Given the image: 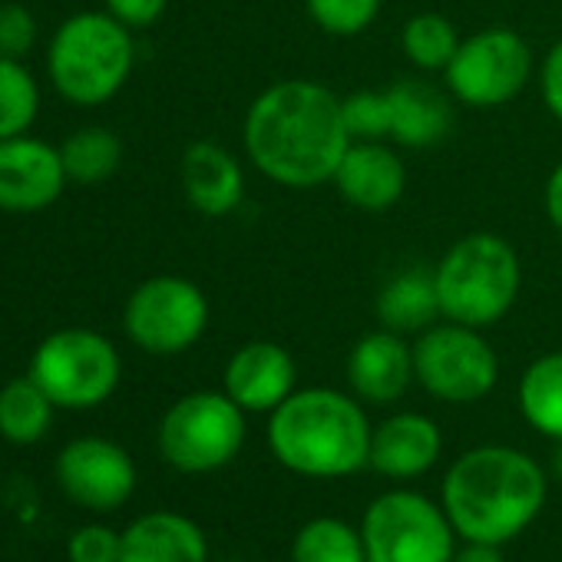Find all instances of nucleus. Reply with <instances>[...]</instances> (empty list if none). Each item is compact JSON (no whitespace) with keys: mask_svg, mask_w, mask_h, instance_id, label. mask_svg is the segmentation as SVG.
Wrapping results in <instances>:
<instances>
[{"mask_svg":"<svg viewBox=\"0 0 562 562\" xmlns=\"http://www.w3.org/2000/svg\"><path fill=\"white\" fill-rule=\"evenodd\" d=\"M41 90L21 60L0 57V139H14L37 120Z\"/></svg>","mask_w":562,"mask_h":562,"instance_id":"27","label":"nucleus"},{"mask_svg":"<svg viewBox=\"0 0 562 562\" xmlns=\"http://www.w3.org/2000/svg\"><path fill=\"white\" fill-rule=\"evenodd\" d=\"M299 364L274 341H248L225 364V394L245 414H268L295 394Z\"/></svg>","mask_w":562,"mask_h":562,"instance_id":"14","label":"nucleus"},{"mask_svg":"<svg viewBox=\"0 0 562 562\" xmlns=\"http://www.w3.org/2000/svg\"><path fill=\"white\" fill-rule=\"evenodd\" d=\"M241 139L255 169L289 189L331 182L355 143L345 100L315 80H281L258 93L245 113Z\"/></svg>","mask_w":562,"mask_h":562,"instance_id":"1","label":"nucleus"},{"mask_svg":"<svg viewBox=\"0 0 562 562\" xmlns=\"http://www.w3.org/2000/svg\"><path fill=\"white\" fill-rule=\"evenodd\" d=\"M67 179L60 149L27 136L0 139V209L4 212H41L54 205Z\"/></svg>","mask_w":562,"mask_h":562,"instance_id":"13","label":"nucleus"},{"mask_svg":"<svg viewBox=\"0 0 562 562\" xmlns=\"http://www.w3.org/2000/svg\"><path fill=\"white\" fill-rule=\"evenodd\" d=\"M120 549H123V532L90 522L70 536L67 559L70 562H120Z\"/></svg>","mask_w":562,"mask_h":562,"instance_id":"30","label":"nucleus"},{"mask_svg":"<svg viewBox=\"0 0 562 562\" xmlns=\"http://www.w3.org/2000/svg\"><path fill=\"white\" fill-rule=\"evenodd\" d=\"M345 123L351 139H387V93L358 90L345 100Z\"/></svg>","mask_w":562,"mask_h":562,"instance_id":"29","label":"nucleus"},{"mask_svg":"<svg viewBox=\"0 0 562 562\" xmlns=\"http://www.w3.org/2000/svg\"><path fill=\"white\" fill-rule=\"evenodd\" d=\"M384 0H305L308 18L331 37H358L364 34L378 14Z\"/></svg>","mask_w":562,"mask_h":562,"instance_id":"28","label":"nucleus"},{"mask_svg":"<svg viewBox=\"0 0 562 562\" xmlns=\"http://www.w3.org/2000/svg\"><path fill=\"white\" fill-rule=\"evenodd\" d=\"M169 0H106V11L126 27H149L162 18Z\"/></svg>","mask_w":562,"mask_h":562,"instance_id":"33","label":"nucleus"},{"mask_svg":"<svg viewBox=\"0 0 562 562\" xmlns=\"http://www.w3.org/2000/svg\"><path fill=\"white\" fill-rule=\"evenodd\" d=\"M414 378L427 394L447 404L483 401L499 381V361L480 328L430 325L414 341Z\"/></svg>","mask_w":562,"mask_h":562,"instance_id":"9","label":"nucleus"},{"mask_svg":"<svg viewBox=\"0 0 562 562\" xmlns=\"http://www.w3.org/2000/svg\"><path fill=\"white\" fill-rule=\"evenodd\" d=\"M516 397L526 424L536 434L562 440V351L532 361L519 378Z\"/></svg>","mask_w":562,"mask_h":562,"instance_id":"22","label":"nucleus"},{"mask_svg":"<svg viewBox=\"0 0 562 562\" xmlns=\"http://www.w3.org/2000/svg\"><path fill=\"white\" fill-rule=\"evenodd\" d=\"M136 47L130 27L113 14H77L50 41V80L70 103L100 106L133 74Z\"/></svg>","mask_w":562,"mask_h":562,"instance_id":"5","label":"nucleus"},{"mask_svg":"<svg viewBox=\"0 0 562 562\" xmlns=\"http://www.w3.org/2000/svg\"><path fill=\"white\" fill-rule=\"evenodd\" d=\"M539 90H542V103L546 110L562 120V41H555L542 60V70H539Z\"/></svg>","mask_w":562,"mask_h":562,"instance_id":"32","label":"nucleus"},{"mask_svg":"<svg viewBox=\"0 0 562 562\" xmlns=\"http://www.w3.org/2000/svg\"><path fill=\"white\" fill-rule=\"evenodd\" d=\"M54 401L27 374L0 387V437L18 447L37 443L54 424Z\"/></svg>","mask_w":562,"mask_h":562,"instance_id":"23","label":"nucleus"},{"mask_svg":"<svg viewBox=\"0 0 562 562\" xmlns=\"http://www.w3.org/2000/svg\"><path fill=\"white\" fill-rule=\"evenodd\" d=\"M437 299L447 322L490 328L516 305L522 268L516 248L496 232L457 238L434 268Z\"/></svg>","mask_w":562,"mask_h":562,"instance_id":"4","label":"nucleus"},{"mask_svg":"<svg viewBox=\"0 0 562 562\" xmlns=\"http://www.w3.org/2000/svg\"><path fill=\"white\" fill-rule=\"evenodd\" d=\"M123 325L136 348L149 355H182L205 335L209 299L189 278L156 274L130 295Z\"/></svg>","mask_w":562,"mask_h":562,"instance_id":"11","label":"nucleus"},{"mask_svg":"<svg viewBox=\"0 0 562 562\" xmlns=\"http://www.w3.org/2000/svg\"><path fill=\"white\" fill-rule=\"evenodd\" d=\"M57 483L70 503L110 513L133 496L136 463L106 437H77L57 457Z\"/></svg>","mask_w":562,"mask_h":562,"instance_id":"12","label":"nucleus"},{"mask_svg":"<svg viewBox=\"0 0 562 562\" xmlns=\"http://www.w3.org/2000/svg\"><path fill=\"white\" fill-rule=\"evenodd\" d=\"M453 526L420 493L378 496L361 522L368 562H453Z\"/></svg>","mask_w":562,"mask_h":562,"instance_id":"8","label":"nucleus"},{"mask_svg":"<svg viewBox=\"0 0 562 562\" xmlns=\"http://www.w3.org/2000/svg\"><path fill=\"white\" fill-rule=\"evenodd\" d=\"M331 182L348 205L361 212H387L407 189V169L391 146L355 139Z\"/></svg>","mask_w":562,"mask_h":562,"instance_id":"15","label":"nucleus"},{"mask_svg":"<svg viewBox=\"0 0 562 562\" xmlns=\"http://www.w3.org/2000/svg\"><path fill=\"white\" fill-rule=\"evenodd\" d=\"M453 562H506V555H503L499 546H493V542H467V546L453 555Z\"/></svg>","mask_w":562,"mask_h":562,"instance_id":"35","label":"nucleus"},{"mask_svg":"<svg viewBox=\"0 0 562 562\" xmlns=\"http://www.w3.org/2000/svg\"><path fill=\"white\" fill-rule=\"evenodd\" d=\"M292 562H368L364 539L345 519L318 516L292 542Z\"/></svg>","mask_w":562,"mask_h":562,"instance_id":"25","label":"nucleus"},{"mask_svg":"<svg viewBox=\"0 0 562 562\" xmlns=\"http://www.w3.org/2000/svg\"><path fill=\"white\" fill-rule=\"evenodd\" d=\"M387 93V139L407 149L437 146L453 130L450 100L420 80H397Z\"/></svg>","mask_w":562,"mask_h":562,"instance_id":"20","label":"nucleus"},{"mask_svg":"<svg viewBox=\"0 0 562 562\" xmlns=\"http://www.w3.org/2000/svg\"><path fill=\"white\" fill-rule=\"evenodd\" d=\"M182 189L199 215L222 218L238 209L245 195V176L225 146L199 139L182 156Z\"/></svg>","mask_w":562,"mask_h":562,"instance_id":"18","label":"nucleus"},{"mask_svg":"<svg viewBox=\"0 0 562 562\" xmlns=\"http://www.w3.org/2000/svg\"><path fill=\"white\" fill-rule=\"evenodd\" d=\"M245 443V411L222 391L179 397L159 424V453L179 473H215Z\"/></svg>","mask_w":562,"mask_h":562,"instance_id":"7","label":"nucleus"},{"mask_svg":"<svg viewBox=\"0 0 562 562\" xmlns=\"http://www.w3.org/2000/svg\"><path fill=\"white\" fill-rule=\"evenodd\" d=\"M351 391L368 404H394L414 381V345L404 335L378 328L358 338L348 355Z\"/></svg>","mask_w":562,"mask_h":562,"instance_id":"16","label":"nucleus"},{"mask_svg":"<svg viewBox=\"0 0 562 562\" xmlns=\"http://www.w3.org/2000/svg\"><path fill=\"white\" fill-rule=\"evenodd\" d=\"M371 434L361 404L331 387L295 391L271 411L268 424L274 460L312 480H338L368 467Z\"/></svg>","mask_w":562,"mask_h":562,"instance_id":"3","label":"nucleus"},{"mask_svg":"<svg viewBox=\"0 0 562 562\" xmlns=\"http://www.w3.org/2000/svg\"><path fill=\"white\" fill-rule=\"evenodd\" d=\"M378 318H381V328L397 331V335H420L430 325H437L443 312L437 299L434 271L407 268L394 274L378 295Z\"/></svg>","mask_w":562,"mask_h":562,"instance_id":"21","label":"nucleus"},{"mask_svg":"<svg viewBox=\"0 0 562 562\" xmlns=\"http://www.w3.org/2000/svg\"><path fill=\"white\" fill-rule=\"evenodd\" d=\"M31 378L57 407L90 411L113 397L123 378V361L110 338L90 328H64L37 345Z\"/></svg>","mask_w":562,"mask_h":562,"instance_id":"6","label":"nucleus"},{"mask_svg":"<svg viewBox=\"0 0 562 562\" xmlns=\"http://www.w3.org/2000/svg\"><path fill=\"white\" fill-rule=\"evenodd\" d=\"M404 54L417 70H447V64L453 60L457 47H460V34L453 27V21H447L443 14H414L404 24L401 34Z\"/></svg>","mask_w":562,"mask_h":562,"instance_id":"26","label":"nucleus"},{"mask_svg":"<svg viewBox=\"0 0 562 562\" xmlns=\"http://www.w3.org/2000/svg\"><path fill=\"white\" fill-rule=\"evenodd\" d=\"M120 562H209V542L195 519L156 509L123 529Z\"/></svg>","mask_w":562,"mask_h":562,"instance_id":"19","label":"nucleus"},{"mask_svg":"<svg viewBox=\"0 0 562 562\" xmlns=\"http://www.w3.org/2000/svg\"><path fill=\"white\" fill-rule=\"evenodd\" d=\"M443 77L460 103L493 110L526 90L532 77V50L516 31L490 27L460 41Z\"/></svg>","mask_w":562,"mask_h":562,"instance_id":"10","label":"nucleus"},{"mask_svg":"<svg viewBox=\"0 0 562 562\" xmlns=\"http://www.w3.org/2000/svg\"><path fill=\"white\" fill-rule=\"evenodd\" d=\"M440 499L457 536L503 546L539 516L546 503V473L522 450L473 447L447 470Z\"/></svg>","mask_w":562,"mask_h":562,"instance_id":"2","label":"nucleus"},{"mask_svg":"<svg viewBox=\"0 0 562 562\" xmlns=\"http://www.w3.org/2000/svg\"><path fill=\"white\" fill-rule=\"evenodd\" d=\"M546 215L562 232V162L549 172V182H546Z\"/></svg>","mask_w":562,"mask_h":562,"instance_id":"34","label":"nucleus"},{"mask_svg":"<svg viewBox=\"0 0 562 562\" xmlns=\"http://www.w3.org/2000/svg\"><path fill=\"white\" fill-rule=\"evenodd\" d=\"M37 41V21L24 4H0V57L21 60Z\"/></svg>","mask_w":562,"mask_h":562,"instance_id":"31","label":"nucleus"},{"mask_svg":"<svg viewBox=\"0 0 562 562\" xmlns=\"http://www.w3.org/2000/svg\"><path fill=\"white\" fill-rule=\"evenodd\" d=\"M60 159H64V169L74 182L97 186L120 169L123 143L106 126H87V130H77L60 146Z\"/></svg>","mask_w":562,"mask_h":562,"instance_id":"24","label":"nucleus"},{"mask_svg":"<svg viewBox=\"0 0 562 562\" xmlns=\"http://www.w3.org/2000/svg\"><path fill=\"white\" fill-rule=\"evenodd\" d=\"M440 450H443V437L430 417L394 414L374 427L368 467H374L381 476L391 480H414L440 460Z\"/></svg>","mask_w":562,"mask_h":562,"instance_id":"17","label":"nucleus"}]
</instances>
